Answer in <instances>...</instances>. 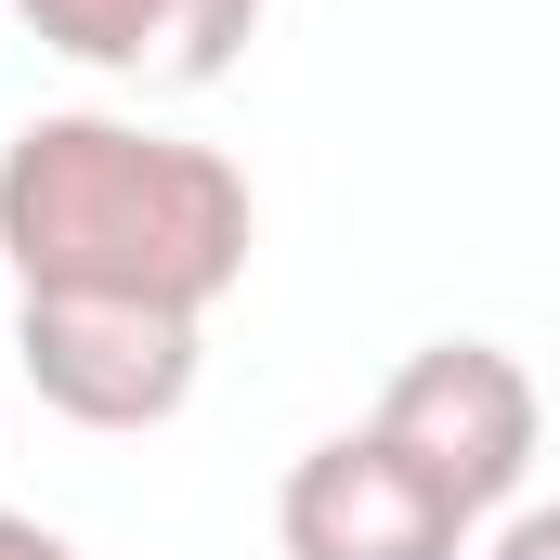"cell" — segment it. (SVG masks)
I'll use <instances>...</instances> for the list:
<instances>
[{
    "instance_id": "obj_7",
    "label": "cell",
    "mask_w": 560,
    "mask_h": 560,
    "mask_svg": "<svg viewBox=\"0 0 560 560\" xmlns=\"http://www.w3.org/2000/svg\"><path fill=\"white\" fill-rule=\"evenodd\" d=\"M0 560H79L52 522H26V509H0Z\"/></svg>"
},
{
    "instance_id": "obj_6",
    "label": "cell",
    "mask_w": 560,
    "mask_h": 560,
    "mask_svg": "<svg viewBox=\"0 0 560 560\" xmlns=\"http://www.w3.org/2000/svg\"><path fill=\"white\" fill-rule=\"evenodd\" d=\"M482 560H560V509H509V522H495V548Z\"/></svg>"
},
{
    "instance_id": "obj_2",
    "label": "cell",
    "mask_w": 560,
    "mask_h": 560,
    "mask_svg": "<svg viewBox=\"0 0 560 560\" xmlns=\"http://www.w3.org/2000/svg\"><path fill=\"white\" fill-rule=\"evenodd\" d=\"M378 443H405L430 482L469 509V522H495L509 495H522V469H535V378H522V352H495V339H430L392 365V392H378Z\"/></svg>"
},
{
    "instance_id": "obj_1",
    "label": "cell",
    "mask_w": 560,
    "mask_h": 560,
    "mask_svg": "<svg viewBox=\"0 0 560 560\" xmlns=\"http://www.w3.org/2000/svg\"><path fill=\"white\" fill-rule=\"evenodd\" d=\"M248 170L143 118H26L0 143V275L13 300H156L222 313L248 287Z\"/></svg>"
},
{
    "instance_id": "obj_4",
    "label": "cell",
    "mask_w": 560,
    "mask_h": 560,
    "mask_svg": "<svg viewBox=\"0 0 560 560\" xmlns=\"http://www.w3.org/2000/svg\"><path fill=\"white\" fill-rule=\"evenodd\" d=\"M287 560H469V509L430 482L405 443L378 430H326L275 495Z\"/></svg>"
},
{
    "instance_id": "obj_5",
    "label": "cell",
    "mask_w": 560,
    "mask_h": 560,
    "mask_svg": "<svg viewBox=\"0 0 560 560\" xmlns=\"http://www.w3.org/2000/svg\"><path fill=\"white\" fill-rule=\"evenodd\" d=\"M66 66H105L143 92H209L248 39H261V0H13Z\"/></svg>"
},
{
    "instance_id": "obj_3",
    "label": "cell",
    "mask_w": 560,
    "mask_h": 560,
    "mask_svg": "<svg viewBox=\"0 0 560 560\" xmlns=\"http://www.w3.org/2000/svg\"><path fill=\"white\" fill-rule=\"evenodd\" d=\"M196 339L209 313H156V300H13L26 392L79 430H170L196 405Z\"/></svg>"
}]
</instances>
